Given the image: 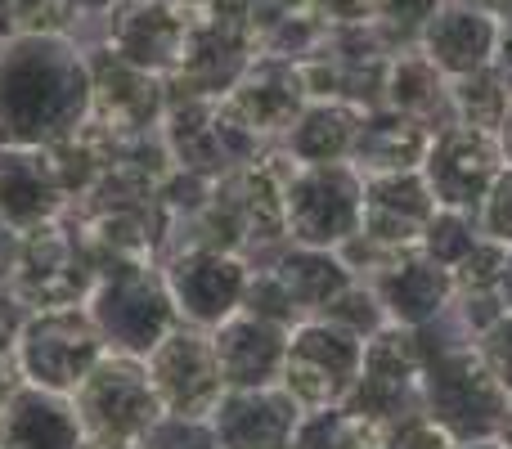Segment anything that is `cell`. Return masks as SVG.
Wrapping results in <instances>:
<instances>
[{"label": "cell", "instance_id": "ba28073f", "mask_svg": "<svg viewBox=\"0 0 512 449\" xmlns=\"http://www.w3.org/2000/svg\"><path fill=\"white\" fill-rule=\"evenodd\" d=\"M90 63V122L108 131L113 140L162 131L167 117V77H153L144 68H131L104 45H86Z\"/></svg>", "mask_w": 512, "mask_h": 449}, {"label": "cell", "instance_id": "ac0fdd59", "mask_svg": "<svg viewBox=\"0 0 512 449\" xmlns=\"http://www.w3.org/2000/svg\"><path fill=\"white\" fill-rule=\"evenodd\" d=\"M364 131V108L337 104V99H310L297 126L283 135V153L297 167H333L337 158L355 153Z\"/></svg>", "mask_w": 512, "mask_h": 449}, {"label": "cell", "instance_id": "3957f363", "mask_svg": "<svg viewBox=\"0 0 512 449\" xmlns=\"http://www.w3.org/2000/svg\"><path fill=\"white\" fill-rule=\"evenodd\" d=\"M99 279V261L90 256L86 238L72 216L50 225H36L18 238V261L9 274V288L32 310L54 306H86Z\"/></svg>", "mask_w": 512, "mask_h": 449}, {"label": "cell", "instance_id": "44dd1931", "mask_svg": "<svg viewBox=\"0 0 512 449\" xmlns=\"http://www.w3.org/2000/svg\"><path fill=\"white\" fill-rule=\"evenodd\" d=\"M27 315H32V306H27V301L5 283V288H0V355H14Z\"/></svg>", "mask_w": 512, "mask_h": 449}, {"label": "cell", "instance_id": "4fadbf2b", "mask_svg": "<svg viewBox=\"0 0 512 449\" xmlns=\"http://www.w3.org/2000/svg\"><path fill=\"white\" fill-rule=\"evenodd\" d=\"M72 212V198L54 171L50 149L0 144V221L18 234Z\"/></svg>", "mask_w": 512, "mask_h": 449}, {"label": "cell", "instance_id": "484cf974", "mask_svg": "<svg viewBox=\"0 0 512 449\" xmlns=\"http://www.w3.org/2000/svg\"><path fill=\"white\" fill-rule=\"evenodd\" d=\"M18 229H9L5 221H0V288L9 283V274H14V261H18Z\"/></svg>", "mask_w": 512, "mask_h": 449}, {"label": "cell", "instance_id": "8992f818", "mask_svg": "<svg viewBox=\"0 0 512 449\" xmlns=\"http://www.w3.org/2000/svg\"><path fill=\"white\" fill-rule=\"evenodd\" d=\"M162 140H167L176 171L189 176H225L234 167H248L265 153L230 113L221 99H171L162 117Z\"/></svg>", "mask_w": 512, "mask_h": 449}, {"label": "cell", "instance_id": "7c38bea8", "mask_svg": "<svg viewBox=\"0 0 512 449\" xmlns=\"http://www.w3.org/2000/svg\"><path fill=\"white\" fill-rule=\"evenodd\" d=\"M68 216L77 221L90 256L99 261V270H108V265L162 261L167 221H162L158 198H135V203H81V207H72Z\"/></svg>", "mask_w": 512, "mask_h": 449}, {"label": "cell", "instance_id": "4316f807", "mask_svg": "<svg viewBox=\"0 0 512 449\" xmlns=\"http://www.w3.org/2000/svg\"><path fill=\"white\" fill-rule=\"evenodd\" d=\"M68 5L77 9V14L86 18V27H90V23H99V18H104L108 9H117V5H122V0H68Z\"/></svg>", "mask_w": 512, "mask_h": 449}, {"label": "cell", "instance_id": "83f0119b", "mask_svg": "<svg viewBox=\"0 0 512 449\" xmlns=\"http://www.w3.org/2000/svg\"><path fill=\"white\" fill-rule=\"evenodd\" d=\"M81 449H140V441H113V436H86Z\"/></svg>", "mask_w": 512, "mask_h": 449}, {"label": "cell", "instance_id": "2e32d148", "mask_svg": "<svg viewBox=\"0 0 512 449\" xmlns=\"http://www.w3.org/2000/svg\"><path fill=\"white\" fill-rule=\"evenodd\" d=\"M212 346L221 360V378L230 391L279 387L283 355H288V333L283 324H270L261 315H230L221 328H212Z\"/></svg>", "mask_w": 512, "mask_h": 449}, {"label": "cell", "instance_id": "9c48e42d", "mask_svg": "<svg viewBox=\"0 0 512 449\" xmlns=\"http://www.w3.org/2000/svg\"><path fill=\"white\" fill-rule=\"evenodd\" d=\"M144 364H149V378L158 387L167 418H212L221 396L230 391L221 378L212 333H203V328L176 324L144 355Z\"/></svg>", "mask_w": 512, "mask_h": 449}, {"label": "cell", "instance_id": "d4e9b609", "mask_svg": "<svg viewBox=\"0 0 512 449\" xmlns=\"http://www.w3.org/2000/svg\"><path fill=\"white\" fill-rule=\"evenodd\" d=\"M23 391V369H18L14 355H0V414H5V405Z\"/></svg>", "mask_w": 512, "mask_h": 449}, {"label": "cell", "instance_id": "7402d4cb", "mask_svg": "<svg viewBox=\"0 0 512 449\" xmlns=\"http://www.w3.org/2000/svg\"><path fill=\"white\" fill-rule=\"evenodd\" d=\"M319 14L328 18V27H360L373 23L378 0H319Z\"/></svg>", "mask_w": 512, "mask_h": 449}, {"label": "cell", "instance_id": "cb8c5ba5", "mask_svg": "<svg viewBox=\"0 0 512 449\" xmlns=\"http://www.w3.org/2000/svg\"><path fill=\"white\" fill-rule=\"evenodd\" d=\"M495 77L508 86V95H512V18H504V27H499V45H495Z\"/></svg>", "mask_w": 512, "mask_h": 449}, {"label": "cell", "instance_id": "30bf717a", "mask_svg": "<svg viewBox=\"0 0 512 449\" xmlns=\"http://www.w3.org/2000/svg\"><path fill=\"white\" fill-rule=\"evenodd\" d=\"M185 41H189L185 9L149 5V0H122L117 9H108L99 23H90L81 32V45H104L117 59L153 72V77H171L176 72Z\"/></svg>", "mask_w": 512, "mask_h": 449}, {"label": "cell", "instance_id": "ffe728a7", "mask_svg": "<svg viewBox=\"0 0 512 449\" xmlns=\"http://www.w3.org/2000/svg\"><path fill=\"white\" fill-rule=\"evenodd\" d=\"M140 449H221V441L207 418H162L140 441Z\"/></svg>", "mask_w": 512, "mask_h": 449}, {"label": "cell", "instance_id": "6da1fadb", "mask_svg": "<svg viewBox=\"0 0 512 449\" xmlns=\"http://www.w3.org/2000/svg\"><path fill=\"white\" fill-rule=\"evenodd\" d=\"M90 117L86 45L72 36L0 41V144L50 149Z\"/></svg>", "mask_w": 512, "mask_h": 449}, {"label": "cell", "instance_id": "277c9868", "mask_svg": "<svg viewBox=\"0 0 512 449\" xmlns=\"http://www.w3.org/2000/svg\"><path fill=\"white\" fill-rule=\"evenodd\" d=\"M104 355L108 346L86 306L32 310L23 324V337L14 346V360L23 369L27 387L54 391V396H72Z\"/></svg>", "mask_w": 512, "mask_h": 449}, {"label": "cell", "instance_id": "d6986e66", "mask_svg": "<svg viewBox=\"0 0 512 449\" xmlns=\"http://www.w3.org/2000/svg\"><path fill=\"white\" fill-rule=\"evenodd\" d=\"M113 135L99 131L95 122H81L72 135H63V140L50 144V158H54V171H59L63 189H68L72 207L81 203V198L90 194V189L104 180V171L113 167Z\"/></svg>", "mask_w": 512, "mask_h": 449}, {"label": "cell", "instance_id": "7a4b0ae2", "mask_svg": "<svg viewBox=\"0 0 512 449\" xmlns=\"http://www.w3.org/2000/svg\"><path fill=\"white\" fill-rule=\"evenodd\" d=\"M86 310L95 319L104 346L122 355H149L180 324L162 261L108 265V270H99Z\"/></svg>", "mask_w": 512, "mask_h": 449}, {"label": "cell", "instance_id": "e0dca14e", "mask_svg": "<svg viewBox=\"0 0 512 449\" xmlns=\"http://www.w3.org/2000/svg\"><path fill=\"white\" fill-rule=\"evenodd\" d=\"M86 427L77 418L72 396L27 387L0 414V449H81Z\"/></svg>", "mask_w": 512, "mask_h": 449}, {"label": "cell", "instance_id": "9a60e30c", "mask_svg": "<svg viewBox=\"0 0 512 449\" xmlns=\"http://www.w3.org/2000/svg\"><path fill=\"white\" fill-rule=\"evenodd\" d=\"M207 423H212L221 449H288L297 436L301 409L283 387L225 391Z\"/></svg>", "mask_w": 512, "mask_h": 449}, {"label": "cell", "instance_id": "603a6c76", "mask_svg": "<svg viewBox=\"0 0 512 449\" xmlns=\"http://www.w3.org/2000/svg\"><path fill=\"white\" fill-rule=\"evenodd\" d=\"M333 449H382V436L369 418H351V423L337 427L333 436Z\"/></svg>", "mask_w": 512, "mask_h": 449}, {"label": "cell", "instance_id": "5b68a950", "mask_svg": "<svg viewBox=\"0 0 512 449\" xmlns=\"http://www.w3.org/2000/svg\"><path fill=\"white\" fill-rule=\"evenodd\" d=\"M72 405L86 436H113V441H144L167 418L144 355L122 351H108L95 364V373L72 391Z\"/></svg>", "mask_w": 512, "mask_h": 449}, {"label": "cell", "instance_id": "52a82bcc", "mask_svg": "<svg viewBox=\"0 0 512 449\" xmlns=\"http://www.w3.org/2000/svg\"><path fill=\"white\" fill-rule=\"evenodd\" d=\"M162 274H167L180 324L203 328V333L239 315L252 283L248 261L239 252H216V247H189V252L162 256Z\"/></svg>", "mask_w": 512, "mask_h": 449}, {"label": "cell", "instance_id": "5bb4252c", "mask_svg": "<svg viewBox=\"0 0 512 449\" xmlns=\"http://www.w3.org/2000/svg\"><path fill=\"white\" fill-rule=\"evenodd\" d=\"M499 27H504V18L490 14V9L472 5V0H445L432 23L423 27V36H418V50L450 81L472 77V72L495 63Z\"/></svg>", "mask_w": 512, "mask_h": 449}, {"label": "cell", "instance_id": "f1b7e54d", "mask_svg": "<svg viewBox=\"0 0 512 449\" xmlns=\"http://www.w3.org/2000/svg\"><path fill=\"white\" fill-rule=\"evenodd\" d=\"M149 5H176V9H185L189 0H149Z\"/></svg>", "mask_w": 512, "mask_h": 449}, {"label": "cell", "instance_id": "8fae6325", "mask_svg": "<svg viewBox=\"0 0 512 449\" xmlns=\"http://www.w3.org/2000/svg\"><path fill=\"white\" fill-rule=\"evenodd\" d=\"M225 113L252 135L256 144H283V135L297 126L301 108L310 104L306 86H301L297 63L288 59H270V54H256L248 63L234 90L221 99Z\"/></svg>", "mask_w": 512, "mask_h": 449}]
</instances>
